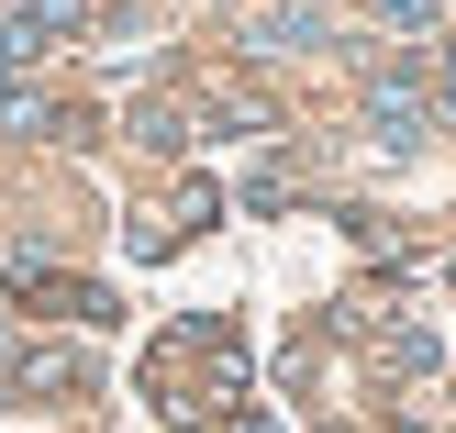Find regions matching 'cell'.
I'll list each match as a JSON object with an SVG mask.
<instances>
[{
  "instance_id": "obj_4",
  "label": "cell",
  "mask_w": 456,
  "mask_h": 433,
  "mask_svg": "<svg viewBox=\"0 0 456 433\" xmlns=\"http://www.w3.org/2000/svg\"><path fill=\"white\" fill-rule=\"evenodd\" d=\"M134 145H145V156H178V145H190V111H178V100H134Z\"/></svg>"
},
{
  "instance_id": "obj_2",
  "label": "cell",
  "mask_w": 456,
  "mask_h": 433,
  "mask_svg": "<svg viewBox=\"0 0 456 433\" xmlns=\"http://www.w3.org/2000/svg\"><path fill=\"white\" fill-rule=\"evenodd\" d=\"M89 34V0H12V22H0V44L12 56H45V44Z\"/></svg>"
},
{
  "instance_id": "obj_6",
  "label": "cell",
  "mask_w": 456,
  "mask_h": 433,
  "mask_svg": "<svg viewBox=\"0 0 456 433\" xmlns=\"http://www.w3.org/2000/svg\"><path fill=\"white\" fill-rule=\"evenodd\" d=\"M301 44H312V22H289V12L256 22V56H301Z\"/></svg>"
},
{
  "instance_id": "obj_5",
  "label": "cell",
  "mask_w": 456,
  "mask_h": 433,
  "mask_svg": "<svg viewBox=\"0 0 456 433\" xmlns=\"http://www.w3.org/2000/svg\"><path fill=\"white\" fill-rule=\"evenodd\" d=\"M22 389H89V367L67 345H34V356H22Z\"/></svg>"
},
{
  "instance_id": "obj_7",
  "label": "cell",
  "mask_w": 456,
  "mask_h": 433,
  "mask_svg": "<svg viewBox=\"0 0 456 433\" xmlns=\"http://www.w3.org/2000/svg\"><path fill=\"white\" fill-rule=\"evenodd\" d=\"M212 123H223V133H267V100H245V89H223V100H212Z\"/></svg>"
},
{
  "instance_id": "obj_9",
  "label": "cell",
  "mask_w": 456,
  "mask_h": 433,
  "mask_svg": "<svg viewBox=\"0 0 456 433\" xmlns=\"http://www.w3.org/2000/svg\"><path fill=\"white\" fill-rule=\"evenodd\" d=\"M12 67H22V56H12V44H0V100H12Z\"/></svg>"
},
{
  "instance_id": "obj_3",
  "label": "cell",
  "mask_w": 456,
  "mask_h": 433,
  "mask_svg": "<svg viewBox=\"0 0 456 433\" xmlns=\"http://www.w3.org/2000/svg\"><path fill=\"white\" fill-rule=\"evenodd\" d=\"M200 222H223V189H200V178H190V189L167 200V222H145V234H134V256H167V245H190Z\"/></svg>"
},
{
  "instance_id": "obj_1",
  "label": "cell",
  "mask_w": 456,
  "mask_h": 433,
  "mask_svg": "<svg viewBox=\"0 0 456 433\" xmlns=\"http://www.w3.org/2000/svg\"><path fill=\"white\" fill-rule=\"evenodd\" d=\"M368 133H379V145H390V156L435 133V100H423V78H412V67H390V78L368 89Z\"/></svg>"
},
{
  "instance_id": "obj_8",
  "label": "cell",
  "mask_w": 456,
  "mask_h": 433,
  "mask_svg": "<svg viewBox=\"0 0 456 433\" xmlns=\"http://www.w3.org/2000/svg\"><path fill=\"white\" fill-rule=\"evenodd\" d=\"M445 0H379V22H401V34H412V22H435Z\"/></svg>"
}]
</instances>
